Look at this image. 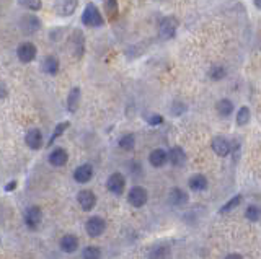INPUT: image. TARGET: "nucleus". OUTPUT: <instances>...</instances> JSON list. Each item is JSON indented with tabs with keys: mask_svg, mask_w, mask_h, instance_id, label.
Listing matches in <instances>:
<instances>
[{
	"mask_svg": "<svg viewBox=\"0 0 261 259\" xmlns=\"http://www.w3.org/2000/svg\"><path fill=\"white\" fill-rule=\"evenodd\" d=\"M168 162L173 165V167H181L186 162V153L181 147H172L168 152Z\"/></svg>",
	"mask_w": 261,
	"mask_h": 259,
	"instance_id": "18",
	"label": "nucleus"
},
{
	"mask_svg": "<svg viewBox=\"0 0 261 259\" xmlns=\"http://www.w3.org/2000/svg\"><path fill=\"white\" fill-rule=\"evenodd\" d=\"M240 202H242V196L240 194H237V196H233V198L228 200L227 204H224L222 207H220V213H227V212H230V211H233L235 207H238L240 205Z\"/></svg>",
	"mask_w": 261,
	"mask_h": 259,
	"instance_id": "27",
	"label": "nucleus"
},
{
	"mask_svg": "<svg viewBox=\"0 0 261 259\" xmlns=\"http://www.w3.org/2000/svg\"><path fill=\"white\" fill-rule=\"evenodd\" d=\"M83 259H101V249L98 246H87L82 253Z\"/></svg>",
	"mask_w": 261,
	"mask_h": 259,
	"instance_id": "29",
	"label": "nucleus"
},
{
	"mask_svg": "<svg viewBox=\"0 0 261 259\" xmlns=\"http://www.w3.org/2000/svg\"><path fill=\"white\" fill-rule=\"evenodd\" d=\"M20 28L25 34H34L41 28V20L36 15H25L20 20Z\"/></svg>",
	"mask_w": 261,
	"mask_h": 259,
	"instance_id": "9",
	"label": "nucleus"
},
{
	"mask_svg": "<svg viewBox=\"0 0 261 259\" xmlns=\"http://www.w3.org/2000/svg\"><path fill=\"white\" fill-rule=\"evenodd\" d=\"M21 5H25L26 8H30V10L33 12H39L43 8V2L41 0H20Z\"/></svg>",
	"mask_w": 261,
	"mask_h": 259,
	"instance_id": "32",
	"label": "nucleus"
},
{
	"mask_svg": "<svg viewBox=\"0 0 261 259\" xmlns=\"http://www.w3.org/2000/svg\"><path fill=\"white\" fill-rule=\"evenodd\" d=\"M129 169H130L132 175H137V173L142 171V165L137 163V162H132V163H129Z\"/></svg>",
	"mask_w": 261,
	"mask_h": 259,
	"instance_id": "35",
	"label": "nucleus"
},
{
	"mask_svg": "<svg viewBox=\"0 0 261 259\" xmlns=\"http://www.w3.org/2000/svg\"><path fill=\"white\" fill-rule=\"evenodd\" d=\"M106 187H108V191H110L111 194H114V196H121L124 193V187H126V178L123 173H113L110 178H108V181H106Z\"/></svg>",
	"mask_w": 261,
	"mask_h": 259,
	"instance_id": "5",
	"label": "nucleus"
},
{
	"mask_svg": "<svg viewBox=\"0 0 261 259\" xmlns=\"http://www.w3.org/2000/svg\"><path fill=\"white\" fill-rule=\"evenodd\" d=\"M7 96V87H5V83H2V98H5Z\"/></svg>",
	"mask_w": 261,
	"mask_h": 259,
	"instance_id": "39",
	"label": "nucleus"
},
{
	"mask_svg": "<svg viewBox=\"0 0 261 259\" xmlns=\"http://www.w3.org/2000/svg\"><path fill=\"white\" fill-rule=\"evenodd\" d=\"M79 103H80V88L75 87L72 88L69 96H67V109H69L70 113H75L79 108Z\"/></svg>",
	"mask_w": 261,
	"mask_h": 259,
	"instance_id": "21",
	"label": "nucleus"
},
{
	"mask_svg": "<svg viewBox=\"0 0 261 259\" xmlns=\"http://www.w3.org/2000/svg\"><path fill=\"white\" fill-rule=\"evenodd\" d=\"M41 69L44 74L48 75H56L59 72V61H57V57L54 56H46L41 62Z\"/></svg>",
	"mask_w": 261,
	"mask_h": 259,
	"instance_id": "19",
	"label": "nucleus"
},
{
	"mask_svg": "<svg viewBox=\"0 0 261 259\" xmlns=\"http://www.w3.org/2000/svg\"><path fill=\"white\" fill-rule=\"evenodd\" d=\"M211 147H212L214 153L219 155V157H227V155L230 153V150H232L230 142H228L227 139H224V137H214Z\"/></svg>",
	"mask_w": 261,
	"mask_h": 259,
	"instance_id": "12",
	"label": "nucleus"
},
{
	"mask_svg": "<svg viewBox=\"0 0 261 259\" xmlns=\"http://www.w3.org/2000/svg\"><path fill=\"white\" fill-rule=\"evenodd\" d=\"M147 122L150 124V126H160V124L163 122V116L162 114H150L147 118Z\"/></svg>",
	"mask_w": 261,
	"mask_h": 259,
	"instance_id": "34",
	"label": "nucleus"
},
{
	"mask_svg": "<svg viewBox=\"0 0 261 259\" xmlns=\"http://www.w3.org/2000/svg\"><path fill=\"white\" fill-rule=\"evenodd\" d=\"M59 246L61 249L64 253H75L79 249V240H77V236H74V235H65V236H62L61 241H59Z\"/></svg>",
	"mask_w": 261,
	"mask_h": 259,
	"instance_id": "17",
	"label": "nucleus"
},
{
	"mask_svg": "<svg viewBox=\"0 0 261 259\" xmlns=\"http://www.w3.org/2000/svg\"><path fill=\"white\" fill-rule=\"evenodd\" d=\"M148 162H150L152 167L160 168L168 162V153L162 149H155V150L150 152V155H148Z\"/></svg>",
	"mask_w": 261,
	"mask_h": 259,
	"instance_id": "16",
	"label": "nucleus"
},
{
	"mask_svg": "<svg viewBox=\"0 0 261 259\" xmlns=\"http://www.w3.org/2000/svg\"><path fill=\"white\" fill-rule=\"evenodd\" d=\"M77 200H79L80 207H82L85 212H90L97 205V196L93 191H90V189L80 191V193L77 194Z\"/></svg>",
	"mask_w": 261,
	"mask_h": 259,
	"instance_id": "11",
	"label": "nucleus"
},
{
	"mask_svg": "<svg viewBox=\"0 0 261 259\" xmlns=\"http://www.w3.org/2000/svg\"><path fill=\"white\" fill-rule=\"evenodd\" d=\"M79 0H56L54 2V8H56L59 16H72L77 10Z\"/></svg>",
	"mask_w": 261,
	"mask_h": 259,
	"instance_id": "8",
	"label": "nucleus"
},
{
	"mask_svg": "<svg viewBox=\"0 0 261 259\" xmlns=\"http://www.w3.org/2000/svg\"><path fill=\"white\" fill-rule=\"evenodd\" d=\"M23 220H25V225L28 227L30 230H36L39 227V223L43 222V212L39 207L36 205H31L28 207L23 213Z\"/></svg>",
	"mask_w": 261,
	"mask_h": 259,
	"instance_id": "3",
	"label": "nucleus"
},
{
	"mask_svg": "<svg viewBox=\"0 0 261 259\" xmlns=\"http://www.w3.org/2000/svg\"><path fill=\"white\" fill-rule=\"evenodd\" d=\"M82 23L90 26V28H100V26H103L105 20H103L101 12L98 10L97 5H93V3L85 5V10L82 13Z\"/></svg>",
	"mask_w": 261,
	"mask_h": 259,
	"instance_id": "1",
	"label": "nucleus"
},
{
	"mask_svg": "<svg viewBox=\"0 0 261 259\" xmlns=\"http://www.w3.org/2000/svg\"><path fill=\"white\" fill-rule=\"evenodd\" d=\"M188 184H190L193 191H204L208 187V180H206L204 175H193Z\"/></svg>",
	"mask_w": 261,
	"mask_h": 259,
	"instance_id": "23",
	"label": "nucleus"
},
{
	"mask_svg": "<svg viewBox=\"0 0 261 259\" xmlns=\"http://www.w3.org/2000/svg\"><path fill=\"white\" fill-rule=\"evenodd\" d=\"M168 200L172 205H184L188 202V194L179 187H172L168 193Z\"/></svg>",
	"mask_w": 261,
	"mask_h": 259,
	"instance_id": "20",
	"label": "nucleus"
},
{
	"mask_svg": "<svg viewBox=\"0 0 261 259\" xmlns=\"http://www.w3.org/2000/svg\"><path fill=\"white\" fill-rule=\"evenodd\" d=\"M106 229V223L103 220L101 217H90L87 223H85V231H87L88 236H92V238H97V236H100L103 231Z\"/></svg>",
	"mask_w": 261,
	"mask_h": 259,
	"instance_id": "6",
	"label": "nucleus"
},
{
	"mask_svg": "<svg viewBox=\"0 0 261 259\" xmlns=\"http://www.w3.org/2000/svg\"><path fill=\"white\" fill-rule=\"evenodd\" d=\"M170 254V249L166 246H155L148 254V259H165Z\"/></svg>",
	"mask_w": 261,
	"mask_h": 259,
	"instance_id": "30",
	"label": "nucleus"
},
{
	"mask_svg": "<svg viewBox=\"0 0 261 259\" xmlns=\"http://www.w3.org/2000/svg\"><path fill=\"white\" fill-rule=\"evenodd\" d=\"M92 178H93V167H92V165H88V163L80 165V167H77V169L74 171V180L77 183H80V184L88 183Z\"/></svg>",
	"mask_w": 261,
	"mask_h": 259,
	"instance_id": "14",
	"label": "nucleus"
},
{
	"mask_svg": "<svg viewBox=\"0 0 261 259\" xmlns=\"http://www.w3.org/2000/svg\"><path fill=\"white\" fill-rule=\"evenodd\" d=\"M215 109H217V113L222 116V118H228V116L233 113V103L230 100H227V98H224V100L217 101Z\"/></svg>",
	"mask_w": 261,
	"mask_h": 259,
	"instance_id": "22",
	"label": "nucleus"
},
{
	"mask_svg": "<svg viewBox=\"0 0 261 259\" xmlns=\"http://www.w3.org/2000/svg\"><path fill=\"white\" fill-rule=\"evenodd\" d=\"M67 160H69V153H67V150L61 149V147L59 149H54L51 152V155H49V163L52 167H64Z\"/></svg>",
	"mask_w": 261,
	"mask_h": 259,
	"instance_id": "15",
	"label": "nucleus"
},
{
	"mask_svg": "<svg viewBox=\"0 0 261 259\" xmlns=\"http://www.w3.org/2000/svg\"><path fill=\"white\" fill-rule=\"evenodd\" d=\"M253 3H255L256 8H260V10H261V0H253Z\"/></svg>",
	"mask_w": 261,
	"mask_h": 259,
	"instance_id": "40",
	"label": "nucleus"
},
{
	"mask_svg": "<svg viewBox=\"0 0 261 259\" xmlns=\"http://www.w3.org/2000/svg\"><path fill=\"white\" fill-rule=\"evenodd\" d=\"M250 108H246V106H242L240 109H238V113H237V124L238 126H245V124H248V121H250Z\"/></svg>",
	"mask_w": 261,
	"mask_h": 259,
	"instance_id": "28",
	"label": "nucleus"
},
{
	"mask_svg": "<svg viewBox=\"0 0 261 259\" xmlns=\"http://www.w3.org/2000/svg\"><path fill=\"white\" fill-rule=\"evenodd\" d=\"M26 145L30 147L31 150H38L43 147V132L39 129H31V131L26 132L25 136Z\"/></svg>",
	"mask_w": 261,
	"mask_h": 259,
	"instance_id": "13",
	"label": "nucleus"
},
{
	"mask_svg": "<svg viewBox=\"0 0 261 259\" xmlns=\"http://www.w3.org/2000/svg\"><path fill=\"white\" fill-rule=\"evenodd\" d=\"M70 51L75 57H82L85 51V36L80 30H75L70 38Z\"/></svg>",
	"mask_w": 261,
	"mask_h": 259,
	"instance_id": "10",
	"label": "nucleus"
},
{
	"mask_svg": "<svg viewBox=\"0 0 261 259\" xmlns=\"http://www.w3.org/2000/svg\"><path fill=\"white\" fill-rule=\"evenodd\" d=\"M16 187V181H12V183H8V186L5 187V191H13Z\"/></svg>",
	"mask_w": 261,
	"mask_h": 259,
	"instance_id": "38",
	"label": "nucleus"
},
{
	"mask_svg": "<svg viewBox=\"0 0 261 259\" xmlns=\"http://www.w3.org/2000/svg\"><path fill=\"white\" fill-rule=\"evenodd\" d=\"M106 8L110 13L118 12V2H116V0H106Z\"/></svg>",
	"mask_w": 261,
	"mask_h": 259,
	"instance_id": "36",
	"label": "nucleus"
},
{
	"mask_svg": "<svg viewBox=\"0 0 261 259\" xmlns=\"http://www.w3.org/2000/svg\"><path fill=\"white\" fill-rule=\"evenodd\" d=\"M159 2H163V0H159Z\"/></svg>",
	"mask_w": 261,
	"mask_h": 259,
	"instance_id": "41",
	"label": "nucleus"
},
{
	"mask_svg": "<svg viewBox=\"0 0 261 259\" xmlns=\"http://www.w3.org/2000/svg\"><path fill=\"white\" fill-rule=\"evenodd\" d=\"M245 217L248 218L250 222H258L260 217H261V211L260 207H256V205H248L245 211Z\"/></svg>",
	"mask_w": 261,
	"mask_h": 259,
	"instance_id": "31",
	"label": "nucleus"
},
{
	"mask_svg": "<svg viewBox=\"0 0 261 259\" xmlns=\"http://www.w3.org/2000/svg\"><path fill=\"white\" fill-rule=\"evenodd\" d=\"M177 30H178V20L175 18V16H165V18L160 21V28H159L160 38L172 39L175 38V34H177Z\"/></svg>",
	"mask_w": 261,
	"mask_h": 259,
	"instance_id": "4",
	"label": "nucleus"
},
{
	"mask_svg": "<svg viewBox=\"0 0 261 259\" xmlns=\"http://www.w3.org/2000/svg\"><path fill=\"white\" fill-rule=\"evenodd\" d=\"M69 126H70V122H67V121H65V122H59V124H57V126L54 127V132H52V136L49 137V142H48V145H52L54 142H56L57 139H59V137L62 136V134H64V132L67 131V129H69Z\"/></svg>",
	"mask_w": 261,
	"mask_h": 259,
	"instance_id": "25",
	"label": "nucleus"
},
{
	"mask_svg": "<svg viewBox=\"0 0 261 259\" xmlns=\"http://www.w3.org/2000/svg\"><path fill=\"white\" fill-rule=\"evenodd\" d=\"M16 57L20 59V62H23V64H30V62L34 61L36 57V46L33 43H21L20 46L16 47Z\"/></svg>",
	"mask_w": 261,
	"mask_h": 259,
	"instance_id": "7",
	"label": "nucleus"
},
{
	"mask_svg": "<svg viewBox=\"0 0 261 259\" xmlns=\"http://www.w3.org/2000/svg\"><path fill=\"white\" fill-rule=\"evenodd\" d=\"M208 75H209L211 80H214V82H219V80L226 78L227 70H226V67H224V65H212L209 69Z\"/></svg>",
	"mask_w": 261,
	"mask_h": 259,
	"instance_id": "24",
	"label": "nucleus"
},
{
	"mask_svg": "<svg viewBox=\"0 0 261 259\" xmlns=\"http://www.w3.org/2000/svg\"><path fill=\"white\" fill-rule=\"evenodd\" d=\"M226 259H244L240 256V254H237V253H232V254H227Z\"/></svg>",
	"mask_w": 261,
	"mask_h": 259,
	"instance_id": "37",
	"label": "nucleus"
},
{
	"mask_svg": "<svg viewBox=\"0 0 261 259\" xmlns=\"http://www.w3.org/2000/svg\"><path fill=\"white\" fill-rule=\"evenodd\" d=\"M134 145H136V137H134V134H126L119 139V147L126 152L132 150Z\"/></svg>",
	"mask_w": 261,
	"mask_h": 259,
	"instance_id": "26",
	"label": "nucleus"
},
{
	"mask_svg": "<svg viewBox=\"0 0 261 259\" xmlns=\"http://www.w3.org/2000/svg\"><path fill=\"white\" fill-rule=\"evenodd\" d=\"M147 199H148V193L146 187L142 186H134L129 189V194H128V202L132 205V207H142V205L147 204Z\"/></svg>",
	"mask_w": 261,
	"mask_h": 259,
	"instance_id": "2",
	"label": "nucleus"
},
{
	"mask_svg": "<svg viewBox=\"0 0 261 259\" xmlns=\"http://www.w3.org/2000/svg\"><path fill=\"white\" fill-rule=\"evenodd\" d=\"M186 113V105L181 101H175L172 105V114L173 116H181Z\"/></svg>",
	"mask_w": 261,
	"mask_h": 259,
	"instance_id": "33",
	"label": "nucleus"
}]
</instances>
